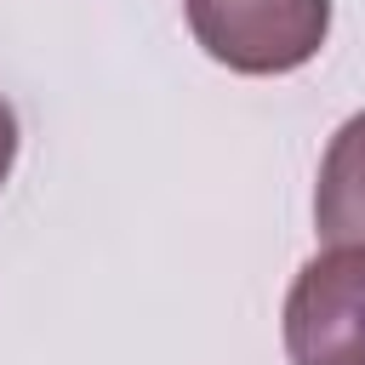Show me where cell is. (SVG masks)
<instances>
[{
  "label": "cell",
  "instance_id": "obj_1",
  "mask_svg": "<svg viewBox=\"0 0 365 365\" xmlns=\"http://www.w3.org/2000/svg\"><path fill=\"white\" fill-rule=\"evenodd\" d=\"M200 51L234 74H291L319 57L331 0H182Z\"/></svg>",
  "mask_w": 365,
  "mask_h": 365
},
{
  "label": "cell",
  "instance_id": "obj_2",
  "mask_svg": "<svg viewBox=\"0 0 365 365\" xmlns=\"http://www.w3.org/2000/svg\"><path fill=\"white\" fill-rule=\"evenodd\" d=\"M291 365H365V245H325L285 291Z\"/></svg>",
  "mask_w": 365,
  "mask_h": 365
},
{
  "label": "cell",
  "instance_id": "obj_3",
  "mask_svg": "<svg viewBox=\"0 0 365 365\" xmlns=\"http://www.w3.org/2000/svg\"><path fill=\"white\" fill-rule=\"evenodd\" d=\"M314 228L325 245H365V108L336 125V137L319 160Z\"/></svg>",
  "mask_w": 365,
  "mask_h": 365
},
{
  "label": "cell",
  "instance_id": "obj_4",
  "mask_svg": "<svg viewBox=\"0 0 365 365\" xmlns=\"http://www.w3.org/2000/svg\"><path fill=\"white\" fill-rule=\"evenodd\" d=\"M11 160H17V114H11V103L0 97V188H6V177H11Z\"/></svg>",
  "mask_w": 365,
  "mask_h": 365
}]
</instances>
